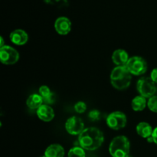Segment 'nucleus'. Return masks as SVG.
Listing matches in <instances>:
<instances>
[{
	"mask_svg": "<svg viewBox=\"0 0 157 157\" xmlns=\"http://www.w3.org/2000/svg\"><path fill=\"white\" fill-rule=\"evenodd\" d=\"M136 130L137 134L144 139H147L152 136L153 129L150 124L147 122H140L136 125Z\"/></svg>",
	"mask_w": 157,
	"mask_h": 157,
	"instance_id": "14",
	"label": "nucleus"
},
{
	"mask_svg": "<svg viewBox=\"0 0 157 157\" xmlns=\"http://www.w3.org/2000/svg\"><path fill=\"white\" fill-rule=\"evenodd\" d=\"M6 44H5V42H4V38H3L2 36L0 37V48L1 47H3V46H5Z\"/></svg>",
	"mask_w": 157,
	"mask_h": 157,
	"instance_id": "25",
	"label": "nucleus"
},
{
	"mask_svg": "<svg viewBox=\"0 0 157 157\" xmlns=\"http://www.w3.org/2000/svg\"><path fill=\"white\" fill-rule=\"evenodd\" d=\"M40 157H46V156H45V155L44 154V155H43V156H41Z\"/></svg>",
	"mask_w": 157,
	"mask_h": 157,
	"instance_id": "26",
	"label": "nucleus"
},
{
	"mask_svg": "<svg viewBox=\"0 0 157 157\" xmlns=\"http://www.w3.org/2000/svg\"><path fill=\"white\" fill-rule=\"evenodd\" d=\"M64 154L65 151L64 147L58 144H51L44 151L46 157H64Z\"/></svg>",
	"mask_w": 157,
	"mask_h": 157,
	"instance_id": "13",
	"label": "nucleus"
},
{
	"mask_svg": "<svg viewBox=\"0 0 157 157\" xmlns=\"http://www.w3.org/2000/svg\"><path fill=\"white\" fill-rule=\"evenodd\" d=\"M127 70L132 75L140 76L147 72L148 64L146 60L140 56H133L130 58L126 64Z\"/></svg>",
	"mask_w": 157,
	"mask_h": 157,
	"instance_id": "5",
	"label": "nucleus"
},
{
	"mask_svg": "<svg viewBox=\"0 0 157 157\" xmlns=\"http://www.w3.org/2000/svg\"><path fill=\"white\" fill-rule=\"evenodd\" d=\"M44 2L48 5H55L60 2V0H44Z\"/></svg>",
	"mask_w": 157,
	"mask_h": 157,
	"instance_id": "24",
	"label": "nucleus"
},
{
	"mask_svg": "<svg viewBox=\"0 0 157 157\" xmlns=\"http://www.w3.org/2000/svg\"><path fill=\"white\" fill-rule=\"evenodd\" d=\"M104 141V133L97 127H87L78 136L80 146L89 151L98 150L101 147Z\"/></svg>",
	"mask_w": 157,
	"mask_h": 157,
	"instance_id": "1",
	"label": "nucleus"
},
{
	"mask_svg": "<svg viewBox=\"0 0 157 157\" xmlns=\"http://www.w3.org/2000/svg\"><path fill=\"white\" fill-rule=\"evenodd\" d=\"M108 127L113 130H120L127 126V118L124 113L121 111H114L110 113L106 119Z\"/></svg>",
	"mask_w": 157,
	"mask_h": 157,
	"instance_id": "6",
	"label": "nucleus"
},
{
	"mask_svg": "<svg viewBox=\"0 0 157 157\" xmlns=\"http://www.w3.org/2000/svg\"><path fill=\"white\" fill-rule=\"evenodd\" d=\"M67 157H86L85 150L81 147H73L68 151Z\"/></svg>",
	"mask_w": 157,
	"mask_h": 157,
	"instance_id": "18",
	"label": "nucleus"
},
{
	"mask_svg": "<svg viewBox=\"0 0 157 157\" xmlns=\"http://www.w3.org/2000/svg\"><path fill=\"white\" fill-rule=\"evenodd\" d=\"M136 90L139 95L149 99L154 96L157 91V87L150 77H142L136 82Z\"/></svg>",
	"mask_w": 157,
	"mask_h": 157,
	"instance_id": "4",
	"label": "nucleus"
},
{
	"mask_svg": "<svg viewBox=\"0 0 157 157\" xmlns=\"http://www.w3.org/2000/svg\"><path fill=\"white\" fill-rule=\"evenodd\" d=\"M130 142L125 136L113 138L109 145V153L112 157H129Z\"/></svg>",
	"mask_w": 157,
	"mask_h": 157,
	"instance_id": "3",
	"label": "nucleus"
},
{
	"mask_svg": "<svg viewBox=\"0 0 157 157\" xmlns=\"http://www.w3.org/2000/svg\"><path fill=\"white\" fill-rule=\"evenodd\" d=\"M131 107L134 111H143L147 107V98L141 95L135 97L131 101Z\"/></svg>",
	"mask_w": 157,
	"mask_h": 157,
	"instance_id": "17",
	"label": "nucleus"
},
{
	"mask_svg": "<svg viewBox=\"0 0 157 157\" xmlns=\"http://www.w3.org/2000/svg\"><path fill=\"white\" fill-rule=\"evenodd\" d=\"M65 130L69 134L72 136H79L84 130V121L79 117L72 116L66 121Z\"/></svg>",
	"mask_w": 157,
	"mask_h": 157,
	"instance_id": "8",
	"label": "nucleus"
},
{
	"mask_svg": "<svg viewBox=\"0 0 157 157\" xmlns=\"http://www.w3.org/2000/svg\"><path fill=\"white\" fill-rule=\"evenodd\" d=\"M150 78H151V80L155 83V84H157V67L153 69V71H152L151 73H150Z\"/></svg>",
	"mask_w": 157,
	"mask_h": 157,
	"instance_id": "22",
	"label": "nucleus"
},
{
	"mask_svg": "<svg viewBox=\"0 0 157 157\" xmlns=\"http://www.w3.org/2000/svg\"><path fill=\"white\" fill-rule=\"evenodd\" d=\"M129 59V54L124 49H117L112 55V61L117 66H126Z\"/></svg>",
	"mask_w": 157,
	"mask_h": 157,
	"instance_id": "12",
	"label": "nucleus"
},
{
	"mask_svg": "<svg viewBox=\"0 0 157 157\" xmlns=\"http://www.w3.org/2000/svg\"><path fill=\"white\" fill-rule=\"evenodd\" d=\"M10 41L16 45L21 46L25 44L29 41V35L23 29H15L9 35Z\"/></svg>",
	"mask_w": 157,
	"mask_h": 157,
	"instance_id": "10",
	"label": "nucleus"
},
{
	"mask_svg": "<svg viewBox=\"0 0 157 157\" xmlns=\"http://www.w3.org/2000/svg\"><path fill=\"white\" fill-rule=\"evenodd\" d=\"M55 31L61 35H66L71 30V21L68 18L64 16L58 17L54 25Z\"/></svg>",
	"mask_w": 157,
	"mask_h": 157,
	"instance_id": "9",
	"label": "nucleus"
},
{
	"mask_svg": "<svg viewBox=\"0 0 157 157\" xmlns=\"http://www.w3.org/2000/svg\"><path fill=\"white\" fill-rule=\"evenodd\" d=\"M38 93L42 97L44 104L50 105L55 101L54 93H52L51 89L47 85H41L38 89Z\"/></svg>",
	"mask_w": 157,
	"mask_h": 157,
	"instance_id": "16",
	"label": "nucleus"
},
{
	"mask_svg": "<svg viewBox=\"0 0 157 157\" xmlns=\"http://www.w3.org/2000/svg\"><path fill=\"white\" fill-rule=\"evenodd\" d=\"M75 110L78 113H83L87 110V104L84 101H78L75 104Z\"/></svg>",
	"mask_w": 157,
	"mask_h": 157,
	"instance_id": "20",
	"label": "nucleus"
},
{
	"mask_svg": "<svg viewBox=\"0 0 157 157\" xmlns=\"http://www.w3.org/2000/svg\"><path fill=\"white\" fill-rule=\"evenodd\" d=\"M38 117L44 122H51L55 118V111L50 105L42 104L38 110H36Z\"/></svg>",
	"mask_w": 157,
	"mask_h": 157,
	"instance_id": "11",
	"label": "nucleus"
},
{
	"mask_svg": "<svg viewBox=\"0 0 157 157\" xmlns=\"http://www.w3.org/2000/svg\"><path fill=\"white\" fill-rule=\"evenodd\" d=\"M42 104H44V101L39 94H32L26 101V105L31 110H38Z\"/></svg>",
	"mask_w": 157,
	"mask_h": 157,
	"instance_id": "15",
	"label": "nucleus"
},
{
	"mask_svg": "<svg viewBox=\"0 0 157 157\" xmlns=\"http://www.w3.org/2000/svg\"><path fill=\"white\" fill-rule=\"evenodd\" d=\"M147 107L150 111L157 113V95L149 98L147 101Z\"/></svg>",
	"mask_w": 157,
	"mask_h": 157,
	"instance_id": "19",
	"label": "nucleus"
},
{
	"mask_svg": "<svg viewBox=\"0 0 157 157\" xmlns=\"http://www.w3.org/2000/svg\"><path fill=\"white\" fill-rule=\"evenodd\" d=\"M88 117L90 121H99L101 118V112L98 110H92L91 111L89 112Z\"/></svg>",
	"mask_w": 157,
	"mask_h": 157,
	"instance_id": "21",
	"label": "nucleus"
},
{
	"mask_svg": "<svg viewBox=\"0 0 157 157\" xmlns=\"http://www.w3.org/2000/svg\"><path fill=\"white\" fill-rule=\"evenodd\" d=\"M110 79L112 86L115 89L125 90L131 84L132 75L126 66H117L112 70Z\"/></svg>",
	"mask_w": 157,
	"mask_h": 157,
	"instance_id": "2",
	"label": "nucleus"
},
{
	"mask_svg": "<svg viewBox=\"0 0 157 157\" xmlns=\"http://www.w3.org/2000/svg\"><path fill=\"white\" fill-rule=\"evenodd\" d=\"M152 137L153 139V143L156 144L157 145V127H155L153 129V134H152Z\"/></svg>",
	"mask_w": 157,
	"mask_h": 157,
	"instance_id": "23",
	"label": "nucleus"
},
{
	"mask_svg": "<svg viewBox=\"0 0 157 157\" xmlns=\"http://www.w3.org/2000/svg\"><path fill=\"white\" fill-rule=\"evenodd\" d=\"M19 60V53L18 51L10 45L6 44L0 48V61L6 65H12Z\"/></svg>",
	"mask_w": 157,
	"mask_h": 157,
	"instance_id": "7",
	"label": "nucleus"
}]
</instances>
